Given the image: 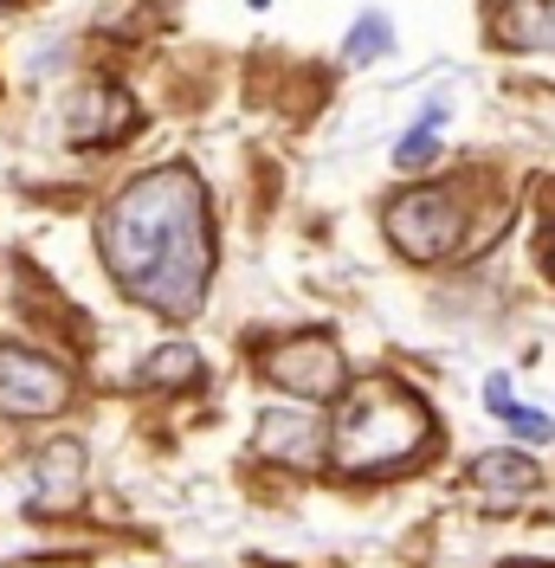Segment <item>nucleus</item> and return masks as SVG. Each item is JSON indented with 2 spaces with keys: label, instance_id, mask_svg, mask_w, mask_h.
I'll list each match as a JSON object with an SVG mask.
<instances>
[{
  "label": "nucleus",
  "instance_id": "15",
  "mask_svg": "<svg viewBox=\"0 0 555 568\" xmlns=\"http://www.w3.org/2000/svg\"><path fill=\"white\" fill-rule=\"evenodd\" d=\"M549 252H555V233H549Z\"/></svg>",
  "mask_w": 555,
  "mask_h": 568
},
{
  "label": "nucleus",
  "instance_id": "12",
  "mask_svg": "<svg viewBox=\"0 0 555 568\" xmlns=\"http://www.w3.org/2000/svg\"><path fill=\"white\" fill-rule=\"evenodd\" d=\"M194 382H201V349H188V343L155 349L142 368V388H194Z\"/></svg>",
  "mask_w": 555,
  "mask_h": 568
},
{
  "label": "nucleus",
  "instance_id": "11",
  "mask_svg": "<svg viewBox=\"0 0 555 568\" xmlns=\"http://www.w3.org/2000/svg\"><path fill=\"white\" fill-rule=\"evenodd\" d=\"M440 123H446V104H433L414 130H407V136L394 142V169H407V175L433 169V162H440Z\"/></svg>",
  "mask_w": 555,
  "mask_h": 568
},
{
  "label": "nucleus",
  "instance_id": "14",
  "mask_svg": "<svg viewBox=\"0 0 555 568\" xmlns=\"http://www.w3.org/2000/svg\"><path fill=\"white\" fill-rule=\"evenodd\" d=\"M517 39H523V52H555V7L529 13V20L517 27Z\"/></svg>",
  "mask_w": 555,
  "mask_h": 568
},
{
  "label": "nucleus",
  "instance_id": "9",
  "mask_svg": "<svg viewBox=\"0 0 555 568\" xmlns=\"http://www.w3.org/2000/svg\"><path fill=\"white\" fill-rule=\"evenodd\" d=\"M472 485H478L491 504H517V497L536 491V465L523 459V453H478V465H472Z\"/></svg>",
  "mask_w": 555,
  "mask_h": 568
},
{
  "label": "nucleus",
  "instance_id": "6",
  "mask_svg": "<svg viewBox=\"0 0 555 568\" xmlns=\"http://www.w3.org/2000/svg\"><path fill=\"white\" fill-rule=\"evenodd\" d=\"M252 453L265 465H316L330 453V420L311 414V400L297 407H265L252 426Z\"/></svg>",
  "mask_w": 555,
  "mask_h": 568
},
{
  "label": "nucleus",
  "instance_id": "16",
  "mask_svg": "<svg viewBox=\"0 0 555 568\" xmlns=\"http://www.w3.org/2000/svg\"><path fill=\"white\" fill-rule=\"evenodd\" d=\"M252 7H265V0H252Z\"/></svg>",
  "mask_w": 555,
  "mask_h": 568
},
{
  "label": "nucleus",
  "instance_id": "7",
  "mask_svg": "<svg viewBox=\"0 0 555 568\" xmlns=\"http://www.w3.org/2000/svg\"><path fill=\"white\" fill-rule=\"evenodd\" d=\"M142 123V110H137V98L123 91V84H110V78H98V84H84L78 91V104H71V142H98V149H110V142H123L130 130Z\"/></svg>",
  "mask_w": 555,
  "mask_h": 568
},
{
  "label": "nucleus",
  "instance_id": "2",
  "mask_svg": "<svg viewBox=\"0 0 555 568\" xmlns=\"http://www.w3.org/2000/svg\"><path fill=\"white\" fill-rule=\"evenodd\" d=\"M433 446V414L407 382L394 375H362L336 394L330 414V465L349 478H382L414 465Z\"/></svg>",
  "mask_w": 555,
  "mask_h": 568
},
{
  "label": "nucleus",
  "instance_id": "3",
  "mask_svg": "<svg viewBox=\"0 0 555 568\" xmlns=\"http://www.w3.org/2000/svg\"><path fill=\"white\" fill-rule=\"evenodd\" d=\"M387 240L414 265H440L465 240V201L458 187H407L401 201H387Z\"/></svg>",
  "mask_w": 555,
  "mask_h": 568
},
{
  "label": "nucleus",
  "instance_id": "10",
  "mask_svg": "<svg viewBox=\"0 0 555 568\" xmlns=\"http://www.w3.org/2000/svg\"><path fill=\"white\" fill-rule=\"evenodd\" d=\"M485 407L511 426L517 439H529V446H549V439H555V420L543 414V407H529V400L511 394V375H491V382H485Z\"/></svg>",
  "mask_w": 555,
  "mask_h": 568
},
{
  "label": "nucleus",
  "instance_id": "5",
  "mask_svg": "<svg viewBox=\"0 0 555 568\" xmlns=\"http://www.w3.org/2000/svg\"><path fill=\"white\" fill-rule=\"evenodd\" d=\"M71 400V375L39 349H20V343H0V407L13 420H46Z\"/></svg>",
  "mask_w": 555,
  "mask_h": 568
},
{
  "label": "nucleus",
  "instance_id": "4",
  "mask_svg": "<svg viewBox=\"0 0 555 568\" xmlns=\"http://www.w3.org/2000/svg\"><path fill=\"white\" fill-rule=\"evenodd\" d=\"M265 382H272L278 394H291V400H336V394L349 388V362H343V343L336 336H323V329H311V336H284V343H272L265 349Z\"/></svg>",
  "mask_w": 555,
  "mask_h": 568
},
{
  "label": "nucleus",
  "instance_id": "8",
  "mask_svg": "<svg viewBox=\"0 0 555 568\" xmlns=\"http://www.w3.org/2000/svg\"><path fill=\"white\" fill-rule=\"evenodd\" d=\"M84 439H52L46 453L33 459V510L46 517H65L84 504V485H91V471H84Z\"/></svg>",
  "mask_w": 555,
  "mask_h": 568
},
{
  "label": "nucleus",
  "instance_id": "13",
  "mask_svg": "<svg viewBox=\"0 0 555 568\" xmlns=\"http://www.w3.org/2000/svg\"><path fill=\"white\" fill-rule=\"evenodd\" d=\"M387 45H394L387 13H362V20L349 27V39H343V59L349 65H375V59H387Z\"/></svg>",
  "mask_w": 555,
  "mask_h": 568
},
{
  "label": "nucleus",
  "instance_id": "1",
  "mask_svg": "<svg viewBox=\"0 0 555 568\" xmlns=\"http://www.w3.org/2000/svg\"><path fill=\"white\" fill-rule=\"evenodd\" d=\"M98 252L123 297L174 323L194 317L213 284V220L201 175L181 162L137 175L98 220Z\"/></svg>",
  "mask_w": 555,
  "mask_h": 568
}]
</instances>
